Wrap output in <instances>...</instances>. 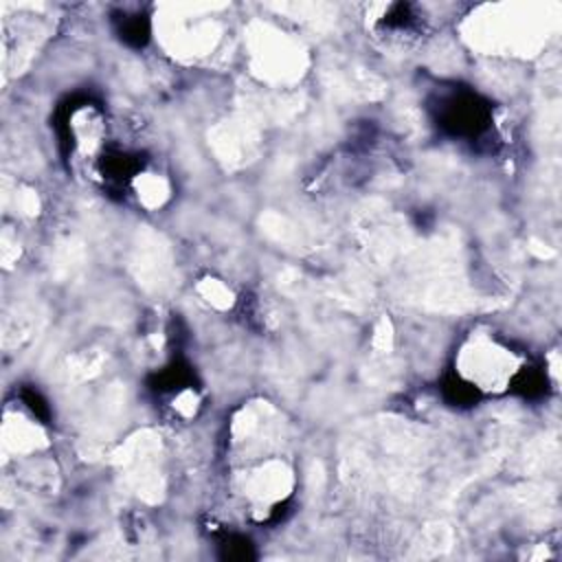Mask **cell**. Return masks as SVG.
Segmentation results:
<instances>
[{"label": "cell", "mask_w": 562, "mask_h": 562, "mask_svg": "<svg viewBox=\"0 0 562 562\" xmlns=\"http://www.w3.org/2000/svg\"><path fill=\"white\" fill-rule=\"evenodd\" d=\"M518 371V358L485 334L472 336L459 351L457 375L474 391H503Z\"/></svg>", "instance_id": "6da1fadb"}]
</instances>
